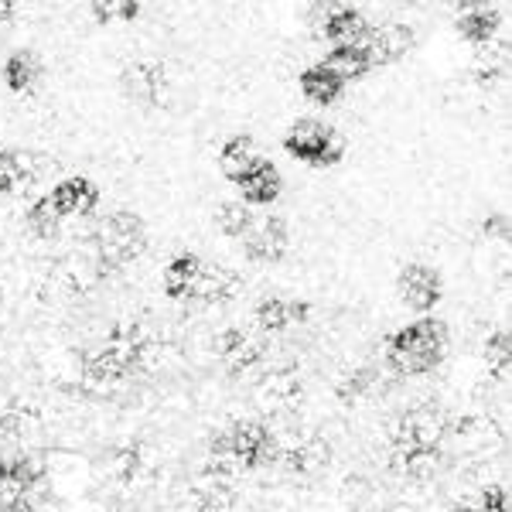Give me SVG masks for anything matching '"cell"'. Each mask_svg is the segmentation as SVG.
I'll return each mask as SVG.
<instances>
[{
	"instance_id": "6da1fadb",
	"label": "cell",
	"mask_w": 512,
	"mask_h": 512,
	"mask_svg": "<svg viewBox=\"0 0 512 512\" xmlns=\"http://www.w3.org/2000/svg\"><path fill=\"white\" fill-rule=\"evenodd\" d=\"M451 349V325L448 315H420L407 318L393 328L383 342L386 369L403 379H424L437 373Z\"/></svg>"
},
{
	"instance_id": "7a4b0ae2",
	"label": "cell",
	"mask_w": 512,
	"mask_h": 512,
	"mask_svg": "<svg viewBox=\"0 0 512 512\" xmlns=\"http://www.w3.org/2000/svg\"><path fill=\"white\" fill-rule=\"evenodd\" d=\"M93 250L96 263L106 274H120V270L134 267L137 260H144V253L151 250V222L144 212L117 205L96 216L93 229Z\"/></svg>"
},
{
	"instance_id": "3957f363",
	"label": "cell",
	"mask_w": 512,
	"mask_h": 512,
	"mask_svg": "<svg viewBox=\"0 0 512 512\" xmlns=\"http://www.w3.org/2000/svg\"><path fill=\"white\" fill-rule=\"evenodd\" d=\"M171 14H175V0H171L168 11V31H171ZM168 31H164L161 45L154 48L151 55H137V59L123 62L117 72V96L127 110L134 113H158L168 106L171 99V86H175V76H171V62L164 59V41H168Z\"/></svg>"
},
{
	"instance_id": "277c9868",
	"label": "cell",
	"mask_w": 512,
	"mask_h": 512,
	"mask_svg": "<svg viewBox=\"0 0 512 512\" xmlns=\"http://www.w3.org/2000/svg\"><path fill=\"white\" fill-rule=\"evenodd\" d=\"M280 154L297 168L308 171H328L345 158V134L338 130L335 120L328 117H297L291 127L277 140Z\"/></svg>"
},
{
	"instance_id": "5b68a950",
	"label": "cell",
	"mask_w": 512,
	"mask_h": 512,
	"mask_svg": "<svg viewBox=\"0 0 512 512\" xmlns=\"http://www.w3.org/2000/svg\"><path fill=\"white\" fill-rule=\"evenodd\" d=\"M444 294H448V284H444V274L427 260H410L396 270L393 277V297L410 318L420 315H437Z\"/></svg>"
},
{
	"instance_id": "8992f818",
	"label": "cell",
	"mask_w": 512,
	"mask_h": 512,
	"mask_svg": "<svg viewBox=\"0 0 512 512\" xmlns=\"http://www.w3.org/2000/svg\"><path fill=\"white\" fill-rule=\"evenodd\" d=\"M229 451L239 472L256 475V472H270L280 465V454H284V441L270 431L263 420L243 417L229 424Z\"/></svg>"
},
{
	"instance_id": "52a82bcc",
	"label": "cell",
	"mask_w": 512,
	"mask_h": 512,
	"mask_svg": "<svg viewBox=\"0 0 512 512\" xmlns=\"http://www.w3.org/2000/svg\"><path fill=\"white\" fill-rule=\"evenodd\" d=\"M291 246H294L291 219H287L284 205L277 202L267 216H256V226L239 243V253H243V260L250 267H280L291 256Z\"/></svg>"
},
{
	"instance_id": "ba28073f",
	"label": "cell",
	"mask_w": 512,
	"mask_h": 512,
	"mask_svg": "<svg viewBox=\"0 0 512 512\" xmlns=\"http://www.w3.org/2000/svg\"><path fill=\"white\" fill-rule=\"evenodd\" d=\"M509 11L512 4H506V0L502 4H492V0H454L451 31L461 45L485 48L509 28Z\"/></svg>"
},
{
	"instance_id": "9c48e42d",
	"label": "cell",
	"mask_w": 512,
	"mask_h": 512,
	"mask_svg": "<svg viewBox=\"0 0 512 512\" xmlns=\"http://www.w3.org/2000/svg\"><path fill=\"white\" fill-rule=\"evenodd\" d=\"M48 198H52L55 212H59L65 222L93 219L106 205L103 188H99V181H93L89 175H69V178L55 181V185L48 188Z\"/></svg>"
},
{
	"instance_id": "30bf717a",
	"label": "cell",
	"mask_w": 512,
	"mask_h": 512,
	"mask_svg": "<svg viewBox=\"0 0 512 512\" xmlns=\"http://www.w3.org/2000/svg\"><path fill=\"white\" fill-rule=\"evenodd\" d=\"M233 192L250 209H274L280 195H284V171H280V164L274 158H260L236 181Z\"/></svg>"
},
{
	"instance_id": "8fae6325",
	"label": "cell",
	"mask_w": 512,
	"mask_h": 512,
	"mask_svg": "<svg viewBox=\"0 0 512 512\" xmlns=\"http://www.w3.org/2000/svg\"><path fill=\"white\" fill-rule=\"evenodd\" d=\"M345 93H349L345 79L335 76L325 62H311V65H304V69L297 72V96L304 99V106H308L311 113H315V110H321V113L335 110V106L345 99Z\"/></svg>"
},
{
	"instance_id": "7c38bea8",
	"label": "cell",
	"mask_w": 512,
	"mask_h": 512,
	"mask_svg": "<svg viewBox=\"0 0 512 512\" xmlns=\"http://www.w3.org/2000/svg\"><path fill=\"white\" fill-rule=\"evenodd\" d=\"M202 274H205V260L195 250L171 253L161 267V294L171 304H192Z\"/></svg>"
},
{
	"instance_id": "4fadbf2b",
	"label": "cell",
	"mask_w": 512,
	"mask_h": 512,
	"mask_svg": "<svg viewBox=\"0 0 512 512\" xmlns=\"http://www.w3.org/2000/svg\"><path fill=\"white\" fill-rule=\"evenodd\" d=\"M45 478V468L35 454H7L0 458V506L7 502H18V499H28L35 495V489Z\"/></svg>"
},
{
	"instance_id": "5bb4252c",
	"label": "cell",
	"mask_w": 512,
	"mask_h": 512,
	"mask_svg": "<svg viewBox=\"0 0 512 512\" xmlns=\"http://www.w3.org/2000/svg\"><path fill=\"white\" fill-rule=\"evenodd\" d=\"M369 35V14L359 4H345L338 0V7L321 24L318 38L325 48H342V45H362Z\"/></svg>"
},
{
	"instance_id": "9a60e30c",
	"label": "cell",
	"mask_w": 512,
	"mask_h": 512,
	"mask_svg": "<svg viewBox=\"0 0 512 512\" xmlns=\"http://www.w3.org/2000/svg\"><path fill=\"white\" fill-rule=\"evenodd\" d=\"M260 158H263V144L253 134L239 130V134H229L219 144V151H216V171L222 175V181L236 185V181L243 178L246 171H250Z\"/></svg>"
},
{
	"instance_id": "2e32d148",
	"label": "cell",
	"mask_w": 512,
	"mask_h": 512,
	"mask_svg": "<svg viewBox=\"0 0 512 512\" xmlns=\"http://www.w3.org/2000/svg\"><path fill=\"white\" fill-rule=\"evenodd\" d=\"M21 226H24V233H28L31 239H38V243H55V239L65 233V226H69V222L55 212L48 192H41V195L31 198L28 205H24Z\"/></svg>"
},
{
	"instance_id": "e0dca14e",
	"label": "cell",
	"mask_w": 512,
	"mask_h": 512,
	"mask_svg": "<svg viewBox=\"0 0 512 512\" xmlns=\"http://www.w3.org/2000/svg\"><path fill=\"white\" fill-rule=\"evenodd\" d=\"M253 226H256V209L239 202L236 195L222 198L216 209H212V229H216L226 243H243Z\"/></svg>"
},
{
	"instance_id": "ac0fdd59",
	"label": "cell",
	"mask_w": 512,
	"mask_h": 512,
	"mask_svg": "<svg viewBox=\"0 0 512 512\" xmlns=\"http://www.w3.org/2000/svg\"><path fill=\"white\" fill-rule=\"evenodd\" d=\"M321 62L335 72V76L345 79V86H359L362 79L373 76V59H369L366 41L362 45H342V48H328L321 55Z\"/></svg>"
},
{
	"instance_id": "d6986e66",
	"label": "cell",
	"mask_w": 512,
	"mask_h": 512,
	"mask_svg": "<svg viewBox=\"0 0 512 512\" xmlns=\"http://www.w3.org/2000/svg\"><path fill=\"white\" fill-rule=\"evenodd\" d=\"M478 359L489 369L495 383H512V332L509 328H492L478 342Z\"/></svg>"
},
{
	"instance_id": "ffe728a7",
	"label": "cell",
	"mask_w": 512,
	"mask_h": 512,
	"mask_svg": "<svg viewBox=\"0 0 512 512\" xmlns=\"http://www.w3.org/2000/svg\"><path fill=\"white\" fill-rule=\"evenodd\" d=\"M89 21L96 28H127V24L140 21L144 14V0H89Z\"/></svg>"
},
{
	"instance_id": "44dd1931",
	"label": "cell",
	"mask_w": 512,
	"mask_h": 512,
	"mask_svg": "<svg viewBox=\"0 0 512 512\" xmlns=\"http://www.w3.org/2000/svg\"><path fill=\"white\" fill-rule=\"evenodd\" d=\"M472 506L478 512H512V492L506 482H492L475 495Z\"/></svg>"
},
{
	"instance_id": "7402d4cb",
	"label": "cell",
	"mask_w": 512,
	"mask_h": 512,
	"mask_svg": "<svg viewBox=\"0 0 512 512\" xmlns=\"http://www.w3.org/2000/svg\"><path fill=\"white\" fill-rule=\"evenodd\" d=\"M18 11H21L18 0H0V38H4L7 31L14 28V21H18Z\"/></svg>"
},
{
	"instance_id": "603a6c76",
	"label": "cell",
	"mask_w": 512,
	"mask_h": 512,
	"mask_svg": "<svg viewBox=\"0 0 512 512\" xmlns=\"http://www.w3.org/2000/svg\"><path fill=\"white\" fill-rule=\"evenodd\" d=\"M0 512H41V506L35 499H18V502H7V506H0Z\"/></svg>"
},
{
	"instance_id": "cb8c5ba5",
	"label": "cell",
	"mask_w": 512,
	"mask_h": 512,
	"mask_svg": "<svg viewBox=\"0 0 512 512\" xmlns=\"http://www.w3.org/2000/svg\"><path fill=\"white\" fill-rule=\"evenodd\" d=\"M448 512H478V509L472 506V502H458V506H451Z\"/></svg>"
},
{
	"instance_id": "d4e9b609",
	"label": "cell",
	"mask_w": 512,
	"mask_h": 512,
	"mask_svg": "<svg viewBox=\"0 0 512 512\" xmlns=\"http://www.w3.org/2000/svg\"><path fill=\"white\" fill-rule=\"evenodd\" d=\"M345 512H362V509H345Z\"/></svg>"
}]
</instances>
